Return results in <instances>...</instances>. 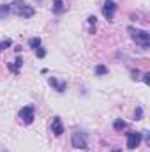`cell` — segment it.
<instances>
[{"mask_svg":"<svg viewBox=\"0 0 150 152\" xmlns=\"http://www.w3.org/2000/svg\"><path fill=\"white\" fill-rule=\"evenodd\" d=\"M143 81H145L147 85H150V73H145V75H143Z\"/></svg>","mask_w":150,"mask_h":152,"instance_id":"obj_20","label":"cell"},{"mask_svg":"<svg viewBox=\"0 0 150 152\" xmlns=\"http://www.w3.org/2000/svg\"><path fill=\"white\" fill-rule=\"evenodd\" d=\"M127 32L131 34V39L143 50H147L150 46V34L147 30H141V28H136V27H129Z\"/></svg>","mask_w":150,"mask_h":152,"instance_id":"obj_2","label":"cell"},{"mask_svg":"<svg viewBox=\"0 0 150 152\" xmlns=\"http://www.w3.org/2000/svg\"><path fill=\"white\" fill-rule=\"evenodd\" d=\"M95 75H97V76L108 75V67H106V66H103V64H99V66H95Z\"/></svg>","mask_w":150,"mask_h":152,"instance_id":"obj_13","label":"cell"},{"mask_svg":"<svg viewBox=\"0 0 150 152\" xmlns=\"http://www.w3.org/2000/svg\"><path fill=\"white\" fill-rule=\"evenodd\" d=\"M131 76H133V80H140V78H141V73H140L138 69H133V71H131Z\"/></svg>","mask_w":150,"mask_h":152,"instance_id":"obj_18","label":"cell"},{"mask_svg":"<svg viewBox=\"0 0 150 152\" xmlns=\"http://www.w3.org/2000/svg\"><path fill=\"white\" fill-rule=\"evenodd\" d=\"M36 55H37L39 58H44V57H46V50H44V48H41V46H39L37 50H36Z\"/></svg>","mask_w":150,"mask_h":152,"instance_id":"obj_17","label":"cell"},{"mask_svg":"<svg viewBox=\"0 0 150 152\" xmlns=\"http://www.w3.org/2000/svg\"><path fill=\"white\" fill-rule=\"evenodd\" d=\"M11 46H12V39H5V41L0 42V50H7V48H11Z\"/></svg>","mask_w":150,"mask_h":152,"instance_id":"obj_16","label":"cell"},{"mask_svg":"<svg viewBox=\"0 0 150 152\" xmlns=\"http://www.w3.org/2000/svg\"><path fill=\"white\" fill-rule=\"evenodd\" d=\"M48 83H50L57 92H64V90L67 88V83H66V81H62V83H60V81H58L57 78H53V76H50V78H48Z\"/></svg>","mask_w":150,"mask_h":152,"instance_id":"obj_8","label":"cell"},{"mask_svg":"<svg viewBox=\"0 0 150 152\" xmlns=\"http://www.w3.org/2000/svg\"><path fill=\"white\" fill-rule=\"evenodd\" d=\"M125 127H127V124H125L122 118H117V120L113 122V129H115V131H122V129H125Z\"/></svg>","mask_w":150,"mask_h":152,"instance_id":"obj_12","label":"cell"},{"mask_svg":"<svg viewBox=\"0 0 150 152\" xmlns=\"http://www.w3.org/2000/svg\"><path fill=\"white\" fill-rule=\"evenodd\" d=\"M111 152H122V149H113Z\"/></svg>","mask_w":150,"mask_h":152,"instance_id":"obj_21","label":"cell"},{"mask_svg":"<svg viewBox=\"0 0 150 152\" xmlns=\"http://www.w3.org/2000/svg\"><path fill=\"white\" fill-rule=\"evenodd\" d=\"M23 66V58L21 57H18L16 60H14V64H9L7 67H9V71L11 73H14V75H20V67Z\"/></svg>","mask_w":150,"mask_h":152,"instance_id":"obj_9","label":"cell"},{"mask_svg":"<svg viewBox=\"0 0 150 152\" xmlns=\"http://www.w3.org/2000/svg\"><path fill=\"white\" fill-rule=\"evenodd\" d=\"M87 21H88V23H90L92 27H95V21H97V18H95V16L92 14V16H88V18H87Z\"/></svg>","mask_w":150,"mask_h":152,"instance_id":"obj_19","label":"cell"},{"mask_svg":"<svg viewBox=\"0 0 150 152\" xmlns=\"http://www.w3.org/2000/svg\"><path fill=\"white\" fill-rule=\"evenodd\" d=\"M9 12H11V5L9 4H2L0 5V20H5L9 16Z\"/></svg>","mask_w":150,"mask_h":152,"instance_id":"obj_11","label":"cell"},{"mask_svg":"<svg viewBox=\"0 0 150 152\" xmlns=\"http://www.w3.org/2000/svg\"><path fill=\"white\" fill-rule=\"evenodd\" d=\"M28 46L34 48V50H37L39 46H41V37H32L30 41H28Z\"/></svg>","mask_w":150,"mask_h":152,"instance_id":"obj_14","label":"cell"},{"mask_svg":"<svg viewBox=\"0 0 150 152\" xmlns=\"http://www.w3.org/2000/svg\"><path fill=\"white\" fill-rule=\"evenodd\" d=\"M18 118H20L25 126L32 124L34 118H36V108H34V106H23V108L20 110V113H18Z\"/></svg>","mask_w":150,"mask_h":152,"instance_id":"obj_4","label":"cell"},{"mask_svg":"<svg viewBox=\"0 0 150 152\" xmlns=\"http://www.w3.org/2000/svg\"><path fill=\"white\" fill-rule=\"evenodd\" d=\"M125 136H127V147L131 151L136 149V147H140V143H141V133H138V131H127Z\"/></svg>","mask_w":150,"mask_h":152,"instance_id":"obj_5","label":"cell"},{"mask_svg":"<svg viewBox=\"0 0 150 152\" xmlns=\"http://www.w3.org/2000/svg\"><path fill=\"white\" fill-rule=\"evenodd\" d=\"M115 11H117V4H115L113 0H106V2L103 4V14H104V18H106L108 21H113Z\"/></svg>","mask_w":150,"mask_h":152,"instance_id":"obj_6","label":"cell"},{"mask_svg":"<svg viewBox=\"0 0 150 152\" xmlns=\"http://www.w3.org/2000/svg\"><path fill=\"white\" fill-rule=\"evenodd\" d=\"M53 14H62L64 11H66V5H64V2L62 0H53Z\"/></svg>","mask_w":150,"mask_h":152,"instance_id":"obj_10","label":"cell"},{"mask_svg":"<svg viewBox=\"0 0 150 152\" xmlns=\"http://www.w3.org/2000/svg\"><path fill=\"white\" fill-rule=\"evenodd\" d=\"M51 133L55 136H62L64 134V124H62L60 117H53V120H51Z\"/></svg>","mask_w":150,"mask_h":152,"instance_id":"obj_7","label":"cell"},{"mask_svg":"<svg viewBox=\"0 0 150 152\" xmlns=\"http://www.w3.org/2000/svg\"><path fill=\"white\" fill-rule=\"evenodd\" d=\"M141 118H143V108L138 106V108L134 110V120H141Z\"/></svg>","mask_w":150,"mask_h":152,"instance_id":"obj_15","label":"cell"},{"mask_svg":"<svg viewBox=\"0 0 150 152\" xmlns=\"http://www.w3.org/2000/svg\"><path fill=\"white\" fill-rule=\"evenodd\" d=\"M9 5H11V12H14L16 16L23 18V20L32 18V16L36 14V9H34L32 5H28L25 0H12Z\"/></svg>","mask_w":150,"mask_h":152,"instance_id":"obj_1","label":"cell"},{"mask_svg":"<svg viewBox=\"0 0 150 152\" xmlns=\"http://www.w3.org/2000/svg\"><path fill=\"white\" fill-rule=\"evenodd\" d=\"M71 145H73L74 149H81V151H85V149L88 147V143H87V133L76 129L74 133L71 134Z\"/></svg>","mask_w":150,"mask_h":152,"instance_id":"obj_3","label":"cell"}]
</instances>
